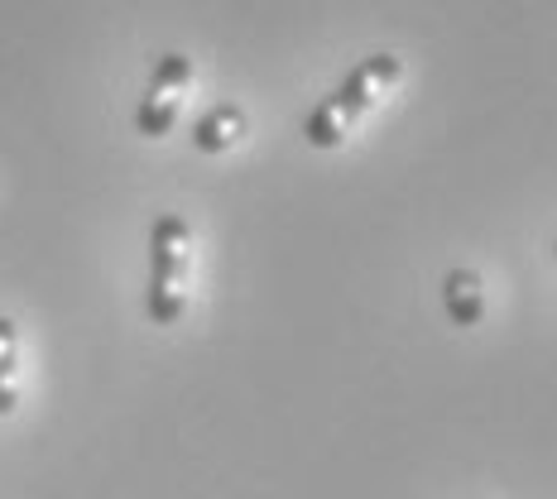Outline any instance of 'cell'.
Listing matches in <instances>:
<instances>
[{"label":"cell","mask_w":557,"mask_h":499,"mask_svg":"<svg viewBox=\"0 0 557 499\" xmlns=\"http://www.w3.org/2000/svg\"><path fill=\"white\" fill-rule=\"evenodd\" d=\"M20 409V327L0 317V417Z\"/></svg>","instance_id":"cell-6"},{"label":"cell","mask_w":557,"mask_h":499,"mask_svg":"<svg viewBox=\"0 0 557 499\" xmlns=\"http://www.w3.org/2000/svg\"><path fill=\"white\" fill-rule=\"evenodd\" d=\"M399 77H404V67H399V58H394V53L361 58V63L342 77V87H336L332 97H322L318 107L308 111L304 139L312 149H342L346 139H351L356 125H361L366 115L389 97V87L399 83Z\"/></svg>","instance_id":"cell-1"},{"label":"cell","mask_w":557,"mask_h":499,"mask_svg":"<svg viewBox=\"0 0 557 499\" xmlns=\"http://www.w3.org/2000/svg\"><path fill=\"white\" fill-rule=\"evenodd\" d=\"M246 130H250L246 111L222 101V107H212L202 121L193 125V145L202 149V154H226V149H236L240 139H246Z\"/></svg>","instance_id":"cell-4"},{"label":"cell","mask_w":557,"mask_h":499,"mask_svg":"<svg viewBox=\"0 0 557 499\" xmlns=\"http://www.w3.org/2000/svg\"><path fill=\"white\" fill-rule=\"evenodd\" d=\"M553 250H557V246H553Z\"/></svg>","instance_id":"cell-7"},{"label":"cell","mask_w":557,"mask_h":499,"mask_svg":"<svg viewBox=\"0 0 557 499\" xmlns=\"http://www.w3.org/2000/svg\"><path fill=\"white\" fill-rule=\"evenodd\" d=\"M193 288V230L178 212H159L149 226V284L145 317L154 327H178Z\"/></svg>","instance_id":"cell-2"},{"label":"cell","mask_w":557,"mask_h":499,"mask_svg":"<svg viewBox=\"0 0 557 499\" xmlns=\"http://www.w3.org/2000/svg\"><path fill=\"white\" fill-rule=\"evenodd\" d=\"M193 87V58L188 53H164L149 73V87L139 97V111H135V130L145 139H164L173 125H178V111H183V97Z\"/></svg>","instance_id":"cell-3"},{"label":"cell","mask_w":557,"mask_h":499,"mask_svg":"<svg viewBox=\"0 0 557 499\" xmlns=\"http://www.w3.org/2000/svg\"><path fill=\"white\" fill-rule=\"evenodd\" d=\"M443 308L451 317V327H475L485 317V284L475 270H447L443 278Z\"/></svg>","instance_id":"cell-5"}]
</instances>
